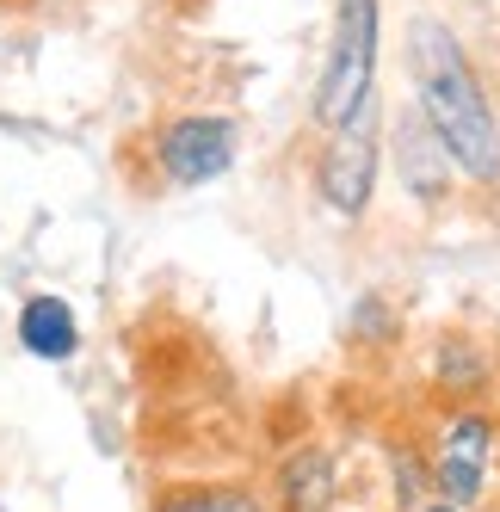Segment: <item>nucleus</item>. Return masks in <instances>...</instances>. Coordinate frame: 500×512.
I'll use <instances>...</instances> for the list:
<instances>
[{
	"label": "nucleus",
	"mask_w": 500,
	"mask_h": 512,
	"mask_svg": "<svg viewBox=\"0 0 500 512\" xmlns=\"http://www.w3.org/2000/svg\"><path fill=\"white\" fill-rule=\"evenodd\" d=\"M402 68L414 118L445 142L463 192H500V93L463 31L445 13H414L402 31Z\"/></svg>",
	"instance_id": "nucleus-1"
},
{
	"label": "nucleus",
	"mask_w": 500,
	"mask_h": 512,
	"mask_svg": "<svg viewBox=\"0 0 500 512\" xmlns=\"http://www.w3.org/2000/svg\"><path fill=\"white\" fill-rule=\"evenodd\" d=\"M383 118V0H334L328 50L309 87L315 136H340Z\"/></svg>",
	"instance_id": "nucleus-2"
},
{
	"label": "nucleus",
	"mask_w": 500,
	"mask_h": 512,
	"mask_svg": "<svg viewBox=\"0 0 500 512\" xmlns=\"http://www.w3.org/2000/svg\"><path fill=\"white\" fill-rule=\"evenodd\" d=\"M426 469H433V500L494 512L500 506V414L488 401H439L420 420Z\"/></svg>",
	"instance_id": "nucleus-3"
},
{
	"label": "nucleus",
	"mask_w": 500,
	"mask_h": 512,
	"mask_svg": "<svg viewBox=\"0 0 500 512\" xmlns=\"http://www.w3.org/2000/svg\"><path fill=\"white\" fill-rule=\"evenodd\" d=\"M142 173L167 192H198L217 186L223 173H235L241 161V118L210 112V105H186V112H167L161 124L142 130L136 142Z\"/></svg>",
	"instance_id": "nucleus-4"
},
{
	"label": "nucleus",
	"mask_w": 500,
	"mask_h": 512,
	"mask_svg": "<svg viewBox=\"0 0 500 512\" xmlns=\"http://www.w3.org/2000/svg\"><path fill=\"white\" fill-rule=\"evenodd\" d=\"M383 192V118L340 130V136H315L309 149V198L315 210H328L334 223H365Z\"/></svg>",
	"instance_id": "nucleus-5"
},
{
	"label": "nucleus",
	"mask_w": 500,
	"mask_h": 512,
	"mask_svg": "<svg viewBox=\"0 0 500 512\" xmlns=\"http://www.w3.org/2000/svg\"><path fill=\"white\" fill-rule=\"evenodd\" d=\"M383 179H389V186H396L414 210H426V216H439V210H451V204L463 198L457 161L445 155V142L414 118L408 99L383 118Z\"/></svg>",
	"instance_id": "nucleus-6"
},
{
	"label": "nucleus",
	"mask_w": 500,
	"mask_h": 512,
	"mask_svg": "<svg viewBox=\"0 0 500 512\" xmlns=\"http://www.w3.org/2000/svg\"><path fill=\"white\" fill-rule=\"evenodd\" d=\"M340 494H346V469H340V451L321 445V438H303L291 445L272 475H266V500L272 512H340Z\"/></svg>",
	"instance_id": "nucleus-7"
},
{
	"label": "nucleus",
	"mask_w": 500,
	"mask_h": 512,
	"mask_svg": "<svg viewBox=\"0 0 500 512\" xmlns=\"http://www.w3.org/2000/svg\"><path fill=\"white\" fill-rule=\"evenodd\" d=\"M13 340L38 364H68L81 352V315H75L68 297H56V290H31L19 303V315H13Z\"/></svg>",
	"instance_id": "nucleus-8"
},
{
	"label": "nucleus",
	"mask_w": 500,
	"mask_h": 512,
	"mask_svg": "<svg viewBox=\"0 0 500 512\" xmlns=\"http://www.w3.org/2000/svg\"><path fill=\"white\" fill-rule=\"evenodd\" d=\"M433 389L439 401H482L494 389V352L470 327H445L433 340Z\"/></svg>",
	"instance_id": "nucleus-9"
},
{
	"label": "nucleus",
	"mask_w": 500,
	"mask_h": 512,
	"mask_svg": "<svg viewBox=\"0 0 500 512\" xmlns=\"http://www.w3.org/2000/svg\"><path fill=\"white\" fill-rule=\"evenodd\" d=\"M149 512H272L266 488L229 482V475H204V482H161Z\"/></svg>",
	"instance_id": "nucleus-10"
},
{
	"label": "nucleus",
	"mask_w": 500,
	"mask_h": 512,
	"mask_svg": "<svg viewBox=\"0 0 500 512\" xmlns=\"http://www.w3.org/2000/svg\"><path fill=\"white\" fill-rule=\"evenodd\" d=\"M383 488H389V512H420L433 500V469H426L420 432H389L383 438Z\"/></svg>",
	"instance_id": "nucleus-11"
},
{
	"label": "nucleus",
	"mask_w": 500,
	"mask_h": 512,
	"mask_svg": "<svg viewBox=\"0 0 500 512\" xmlns=\"http://www.w3.org/2000/svg\"><path fill=\"white\" fill-rule=\"evenodd\" d=\"M396 327H402L396 321V303L371 290V297H359V309H352L346 334H352V346H396Z\"/></svg>",
	"instance_id": "nucleus-12"
},
{
	"label": "nucleus",
	"mask_w": 500,
	"mask_h": 512,
	"mask_svg": "<svg viewBox=\"0 0 500 512\" xmlns=\"http://www.w3.org/2000/svg\"><path fill=\"white\" fill-rule=\"evenodd\" d=\"M420 512H470V506H451V500H426Z\"/></svg>",
	"instance_id": "nucleus-13"
},
{
	"label": "nucleus",
	"mask_w": 500,
	"mask_h": 512,
	"mask_svg": "<svg viewBox=\"0 0 500 512\" xmlns=\"http://www.w3.org/2000/svg\"><path fill=\"white\" fill-rule=\"evenodd\" d=\"M494 62H500V38H494Z\"/></svg>",
	"instance_id": "nucleus-14"
},
{
	"label": "nucleus",
	"mask_w": 500,
	"mask_h": 512,
	"mask_svg": "<svg viewBox=\"0 0 500 512\" xmlns=\"http://www.w3.org/2000/svg\"><path fill=\"white\" fill-rule=\"evenodd\" d=\"M0 7H7V0H0Z\"/></svg>",
	"instance_id": "nucleus-15"
},
{
	"label": "nucleus",
	"mask_w": 500,
	"mask_h": 512,
	"mask_svg": "<svg viewBox=\"0 0 500 512\" xmlns=\"http://www.w3.org/2000/svg\"><path fill=\"white\" fill-rule=\"evenodd\" d=\"M340 512H346V506H340Z\"/></svg>",
	"instance_id": "nucleus-16"
}]
</instances>
